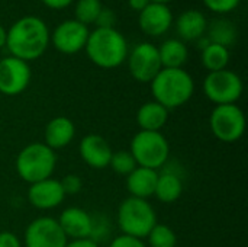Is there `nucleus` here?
<instances>
[{"mask_svg": "<svg viewBox=\"0 0 248 247\" xmlns=\"http://www.w3.org/2000/svg\"><path fill=\"white\" fill-rule=\"evenodd\" d=\"M49 36L46 23L38 16L28 15L7 29L6 48L12 57L29 63L44 55L49 45Z\"/></svg>", "mask_w": 248, "mask_h": 247, "instance_id": "obj_1", "label": "nucleus"}, {"mask_svg": "<svg viewBox=\"0 0 248 247\" xmlns=\"http://www.w3.org/2000/svg\"><path fill=\"white\" fill-rule=\"evenodd\" d=\"M153 100L166 109L186 105L195 93V80L185 68H161L150 83Z\"/></svg>", "mask_w": 248, "mask_h": 247, "instance_id": "obj_2", "label": "nucleus"}, {"mask_svg": "<svg viewBox=\"0 0 248 247\" xmlns=\"http://www.w3.org/2000/svg\"><path fill=\"white\" fill-rule=\"evenodd\" d=\"M89 60L100 68H116L126 61L129 48L125 36L115 28H96L86 42Z\"/></svg>", "mask_w": 248, "mask_h": 247, "instance_id": "obj_3", "label": "nucleus"}, {"mask_svg": "<svg viewBox=\"0 0 248 247\" xmlns=\"http://www.w3.org/2000/svg\"><path fill=\"white\" fill-rule=\"evenodd\" d=\"M57 167V154L44 143H31L16 156L15 169L26 183H35L52 178Z\"/></svg>", "mask_w": 248, "mask_h": 247, "instance_id": "obj_4", "label": "nucleus"}, {"mask_svg": "<svg viewBox=\"0 0 248 247\" xmlns=\"http://www.w3.org/2000/svg\"><path fill=\"white\" fill-rule=\"evenodd\" d=\"M116 221L122 234L144 240L157 224V213L148 199L128 197L118 208Z\"/></svg>", "mask_w": 248, "mask_h": 247, "instance_id": "obj_5", "label": "nucleus"}, {"mask_svg": "<svg viewBox=\"0 0 248 247\" xmlns=\"http://www.w3.org/2000/svg\"><path fill=\"white\" fill-rule=\"evenodd\" d=\"M129 151L137 166L153 170L163 169L170 157V144L161 131L140 130L131 140Z\"/></svg>", "mask_w": 248, "mask_h": 247, "instance_id": "obj_6", "label": "nucleus"}, {"mask_svg": "<svg viewBox=\"0 0 248 247\" xmlns=\"http://www.w3.org/2000/svg\"><path fill=\"white\" fill-rule=\"evenodd\" d=\"M246 114L237 105H218L209 115V128L222 143H237L246 132Z\"/></svg>", "mask_w": 248, "mask_h": 247, "instance_id": "obj_7", "label": "nucleus"}, {"mask_svg": "<svg viewBox=\"0 0 248 247\" xmlns=\"http://www.w3.org/2000/svg\"><path fill=\"white\" fill-rule=\"evenodd\" d=\"M243 92L244 83L241 77L230 68L208 73L203 80V93L215 106L237 103Z\"/></svg>", "mask_w": 248, "mask_h": 247, "instance_id": "obj_8", "label": "nucleus"}, {"mask_svg": "<svg viewBox=\"0 0 248 247\" xmlns=\"http://www.w3.org/2000/svg\"><path fill=\"white\" fill-rule=\"evenodd\" d=\"M68 239L57 218L41 215L33 218L23 233V247H65Z\"/></svg>", "mask_w": 248, "mask_h": 247, "instance_id": "obj_9", "label": "nucleus"}, {"mask_svg": "<svg viewBox=\"0 0 248 247\" xmlns=\"http://www.w3.org/2000/svg\"><path fill=\"white\" fill-rule=\"evenodd\" d=\"M126 61L131 76L140 83H151L163 68L158 47L151 42H141L135 45L132 51L128 52Z\"/></svg>", "mask_w": 248, "mask_h": 247, "instance_id": "obj_10", "label": "nucleus"}, {"mask_svg": "<svg viewBox=\"0 0 248 247\" xmlns=\"http://www.w3.org/2000/svg\"><path fill=\"white\" fill-rule=\"evenodd\" d=\"M32 71L29 63L7 55L0 60V93L4 96H17L23 93L31 83Z\"/></svg>", "mask_w": 248, "mask_h": 247, "instance_id": "obj_11", "label": "nucleus"}, {"mask_svg": "<svg viewBox=\"0 0 248 247\" xmlns=\"http://www.w3.org/2000/svg\"><path fill=\"white\" fill-rule=\"evenodd\" d=\"M89 33L90 31L86 25L76 19H68L55 26L49 36V42H52L58 52L71 55L84 49Z\"/></svg>", "mask_w": 248, "mask_h": 247, "instance_id": "obj_12", "label": "nucleus"}, {"mask_svg": "<svg viewBox=\"0 0 248 247\" xmlns=\"http://www.w3.org/2000/svg\"><path fill=\"white\" fill-rule=\"evenodd\" d=\"M65 199L61 182L54 178H48L35 183H31L28 188V201L29 204L39 211H49L58 208Z\"/></svg>", "mask_w": 248, "mask_h": 247, "instance_id": "obj_13", "label": "nucleus"}, {"mask_svg": "<svg viewBox=\"0 0 248 247\" xmlns=\"http://www.w3.org/2000/svg\"><path fill=\"white\" fill-rule=\"evenodd\" d=\"M112 153L113 150L108 140L99 134H87L78 143V154L81 160L94 170L109 167Z\"/></svg>", "mask_w": 248, "mask_h": 247, "instance_id": "obj_14", "label": "nucleus"}, {"mask_svg": "<svg viewBox=\"0 0 248 247\" xmlns=\"http://www.w3.org/2000/svg\"><path fill=\"white\" fill-rule=\"evenodd\" d=\"M174 16L167 4L150 3L140 12L138 25L140 29L148 36H161L173 25Z\"/></svg>", "mask_w": 248, "mask_h": 247, "instance_id": "obj_15", "label": "nucleus"}, {"mask_svg": "<svg viewBox=\"0 0 248 247\" xmlns=\"http://www.w3.org/2000/svg\"><path fill=\"white\" fill-rule=\"evenodd\" d=\"M57 221L68 240L90 239L92 236L93 215L89 214L84 208L68 207L60 214Z\"/></svg>", "mask_w": 248, "mask_h": 247, "instance_id": "obj_16", "label": "nucleus"}, {"mask_svg": "<svg viewBox=\"0 0 248 247\" xmlns=\"http://www.w3.org/2000/svg\"><path fill=\"white\" fill-rule=\"evenodd\" d=\"M76 137V125L67 116L52 118L44 130V144L51 150L65 148Z\"/></svg>", "mask_w": 248, "mask_h": 247, "instance_id": "obj_17", "label": "nucleus"}, {"mask_svg": "<svg viewBox=\"0 0 248 247\" xmlns=\"http://www.w3.org/2000/svg\"><path fill=\"white\" fill-rule=\"evenodd\" d=\"M208 29L206 16L198 9H189L179 15L176 19V32L180 41H198L205 36Z\"/></svg>", "mask_w": 248, "mask_h": 247, "instance_id": "obj_18", "label": "nucleus"}, {"mask_svg": "<svg viewBox=\"0 0 248 247\" xmlns=\"http://www.w3.org/2000/svg\"><path fill=\"white\" fill-rule=\"evenodd\" d=\"M157 179H158V170L137 166L126 176V191L129 192V197L148 199L154 197Z\"/></svg>", "mask_w": 248, "mask_h": 247, "instance_id": "obj_19", "label": "nucleus"}, {"mask_svg": "<svg viewBox=\"0 0 248 247\" xmlns=\"http://www.w3.org/2000/svg\"><path fill=\"white\" fill-rule=\"evenodd\" d=\"M169 112L155 100L145 102L137 111V124L142 131H161L169 121Z\"/></svg>", "mask_w": 248, "mask_h": 247, "instance_id": "obj_20", "label": "nucleus"}, {"mask_svg": "<svg viewBox=\"0 0 248 247\" xmlns=\"http://www.w3.org/2000/svg\"><path fill=\"white\" fill-rule=\"evenodd\" d=\"M182 194H183V181L177 172L167 169L158 173V179L154 191V197L157 198V201L163 204H173L182 197Z\"/></svg>", "mask_w": 248, "mask_h": 247, "instance_id": "obj_21", "label": "nucleus"}, {"mask_svg": "<svg viewBox=\"0 0 248 247\" xmlns=\"http://www.w3.org/2000/svg\"><path fill=\"white\" fill-rule=\"evenodd\" d=\"M158 55L163 68H183L189 58V49L183 41L171 38L158 47Z\"/></svg>", "mask_w": 248, "mask_h": 247, "instance_id": "obj_22", "label": "nucleus"}, {"mask_svg": "<svg viewBox=\"0 0 248 247\" xmlns=\"http://www.w3.org/2000/svg\"><path fill=\"white\" fill-rule=\"evenodd\" d=\"M231 60V54H230V48L222 47L219 44H212L209 42L201 54V61L202 66L209 71H219L228 67Z\"/></svg>", "mask_w": 248, "mask_h": 247, "instance_id": "obj_23", "label": "nucleus"}, {"mask_svg": "<svg viewBox=\"0 0 248 247\" xmlns=\"http://www.w3.org/2000/svg\"><path fill=\"white\" fill-rule=\"evenodd\" d=\"M206 33L209 42L219 44L227 48H230V45H232L237 39V28L232 22L227 19H218L208 25Z\"/></svg>", "mask_w": 248, "mask_h": 247, "instance_id": "obj_24", "label": "nucleus"}, {"mask_svg": "<svg viewBox=\"0 0 248 247\" xmlns=\"http://www.w3.org/2000/svg\"><path fill=\"white\" fill-rule=\"evenodd\" d=\"M147 247H177V236L174 230L166 224H155L148 233Z\"/></svg>", "mask_w": 248, "mask_h": 247, "instance_id": "obj_25", "label": "nucleus"}, {"mask_svg": "<svg viewBox=\"0 0 248 247\" xmlns=\"http://www.w3.org/2000/svg\"><path fill=\"white\" fill-rule=\"evenodd\" d=\"M102 9L103 6L100 0H77L74 6L76 20L86 26L90 23H94Z\"/></svg>", "mask_w": 248, "mask_h": 247, "instance_id": "obj_26", "label": "nucleus"}, {"mask_svg": "<svg viewBox=\"0 0 248 247\" xmlns=\"http://www.w3.org/2000/svg\"><path fill=\"white\" fill-rule=\"evenodd\" d=\"M109 167L116 175L126 178L137 167V162L132 157V154H131L129 150H119V151H113L112 153Z\"/></svg>", "mask_w": 248, "mask_h": 247, "instance_id": "obj_27", "label": "nucleus"}, {"mask_svg": "<svg viewBox=\"0 0 248 247\" xmlns=\"http://www.w3.org/2000/svg\"><path fill=\"white\" fill-rule=\"evenodd\" d=\"M202 1L211 12L218 15H227L232 12L241 3V0H202Z\"/></svg>", "mask_w": 248, "mask_h": 247, "instance_id": "obj_28", "label": "nucleus"}, {"mask_svg": "<svg viewBox=\"0 0 248 247\" xmlns=\"http://www.w3.org/2000/svg\"><path fill=\"white\" fill-rule=\"evenodd\" d=\"M109 230H110V224H109L108 218L103 217V215H96V217H93V226H92V236H90V239L93 242L99 243L100 240L106 239Z\"/></svg>", "mask_w": 248, "mask_h": 247, "instance_id": "obj_29", "label": "nucleus"}, {"mask_svg": "<svg viewBox=\"0 0 248 247\" xmlns=\"http://www.w3.org/2000/svg\"><path fill=\"white\" fill-rule=\"evenodd\" d=\"M60 182H61V186H62L65 197L67 195H76L83 189V179L78 175H73V173L65 175Z\"/></svg>", "mask_w": 248, "mask_h": 247, "instance_id": "obj_30", "label": "nucleus"}, {"mask_svg": "<svg viewBox=\"0 0 248 247\" xmlns=\"http://www.w3.org/2000/svg\"><path fill=\"white\" fill-rule=\"evenodd\" d=\"M108 247H147V245L142 239H137V237L126 236V234H119L112 239V242Z\"/></svg>", "mask_w": 248, "mask_h": 247, "instance_id": "obj_31", "label": "nucleus"}, {"mask_svg": "<svg viewBox=\"0 0 248 247\" xmlns=\"http://www.w3.org/2000/svg\"><path fill=\"white\" fill-rule=\"evenodd\" d=\"M97 25V28H115L116 23V15L112 9L103 7L94 22Z\"/></svg>", "mask_w": 248, "mask_h": 247, "instance_id": "obj_32", "label": "nucleus"}, {"mask_svg": "<svg viewBox=\"0 0 248 247\" xmlns=\"http://www.w3.org/2000/svg\"><path fill=\"white\" fill-rule=\"evenodd\" d=\"M0 247H23L22 240L12 231H0Z\"/></svg>", "mask_w": 248, "mask_h": 247, "instance_id": "obj_33", "label": "nucleus"}, {"mask_svg": "<svg viewBox=\"0 0 248 247\" xmlns=\"http://www.w3.org/2000/svg\"><path fill=\"white\" fill-rule=\"evenodd\" d=\"M46 7L49 9H54V10H61V9H65L68 7L74 0H41Z\"/></svg>", "mask_w": 248, "mask_h": 247, "instance_id": "obj_34", "label": "nucleus"}, {"mask_svg": "<svg viewBox=\"0 0 248 247\" xmlns=\"http://www.w3.org/2000/svg\"><path fill=\"white\" fill-rule=\"evenodd\" d=\"M65 247H100L99 243L93 242L92 239H81V240H68Z\"/></svg>", "mask_w": 248, "mask_h": 247, "instance_id": "obj_35", "label": "nucleus"}, {"mask_svg": "<svg viewBox=\"0 0 248 247\" xmlns=\"http://www.w3.org/2000/svg\"><path fill=\"white\" fill-rule=\"evenodd\" d=\"M151 1L150 0H128V4H129V7L132 9V10H135V12H141L144 7H147L148 4H150Z\"/></svg>", "mask_w": 248, "mask_h": 247, "instance_id": "obj_36", "label": "nucleus"}, {"mask_svg": "<svg viewBox=\"0 0 248 247\" xmlns=\"http://www.w3.org/2000/svg\"><path fill=\"white\" fill-rule=\"evenodd\" d=\"M6 38H7V29H4L3 25H0V49L6 47Z\"/></svg>", "mask_w": 248, "mask_h": 247, "instance_id": "obj_37", "label": "nucleus"}, {"mask_svg": "<svg viewBox=\"0 0 248 247\" xmlns=\"http://www.w3.org/2000/svg\"><path fill=\"white\" fill-rule=\"evenodd\" d=\"M151 3H161V4H169L171 0H150Z\"/></svg>", "mask_w": 248, "mask_h": 247, "instance_id": "obj_38", "label": "nucleus"}]
</instances>
